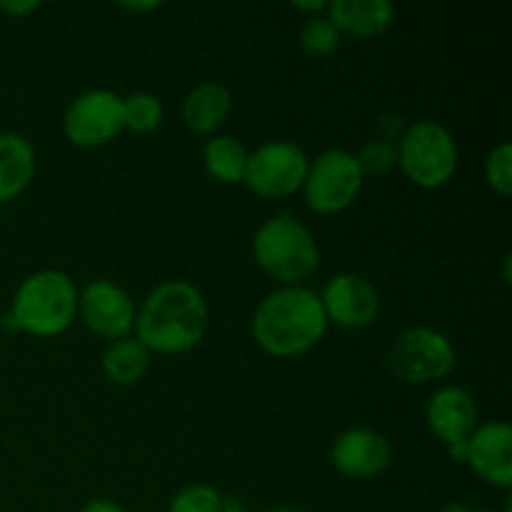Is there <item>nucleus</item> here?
I'll use <instances>...</instances> for the list:
<instances>
[{
  "instance_id": "f257e3e1",
  "label": "nucleus",
  "mask_w": 512,
  "mask_h": 512,
  "mask_svg": "<svg viewBox=\"0 0 512 512\" xmlns=\"http://www.w3.org/2000/svg\"><path fill=\"white\" fill-rule=\"evenodd\" d=\"M210 308L198 288L188 280H165L145 298L135 315V340L148 353H190L208 333Z\"/></svg>"
},
{
  "instance_id": "f03ea898",
  "label": "nucleus",
  "mask_w": 512,
  "mask_h": 512,
  "mask_svg": "<svg viewBox=\"0 0 512 512\" xmlns=\"http://www.w3.org/2000/svg\"><path fill=\"white\" fill-rule=\"evenodd\" d=\"M253 338L273 358H298L313 350L328 333L320 295L303 285L265 295L253 315Z\"/></svg>"
},
{
  "instance_id": "7ed1b4c3",
  "label": "nucleus",
  "mask_w": 512,
  "mask_h": 512,
  "mask_svg": "<svg viewBox=\"0 0 512 512\" xmlns=\"http://www.w3.org/2000/svg\"><path fill=\"white\" fill-rule=\"evenodd\" d=\"M78 293L68 273L40 270L18 285L8 315L15 330L33 338H55L73 325L78 315Z\"/></svg>"
},
{
  "instance_id": "20e7f679",
  "label": "nucleus",
  "mask_w": 512,
  "mask_h": 512,
  "mask_svg": "<svg viewBox=\"0 0 512 512\" xmlns=\"http://www.w3.org/2000/svg\"><path fill=\"white\" fill-rule=\"evenodd\" d=\"M253 258L265 275L283 288H293L318 270L320 250L313 233L283 213L260 225L253 238Z\"/></svg>"
},
{
  "instance_id": "39448f33",
  "label": "nucleus",
  "mask_w": 512,
  "mask_h": 512,
  "mask_svg": "<svg viewBox=\"0 0 512 512\" xmlns=\"http://www.w3.org/2000/svg\"><path fill=\"white\" fill-rule=\"evenodd\" d=\"M458 143L445 125L433 120L413 123L400 138L398 165L405 178L423 190H438L458 170Z\"/></svg>"
},
{
  "instance_id": "423d86ee",
  "label": "nucleus",
  "mask_w": 512,
  "mask_h": 512,
  "mask_svg": "<svg viewBox=\"0 0 512 512\" xmlns=\"http://www.w3.org/2000/svg\"><path fill=\"white\" fill-rule=\"evenodd\" d=\"M388 370L395 380L410 385H425L443 380L458 363L448 335L433 328H410L398 335L388 350Z\"/></svg>"
},
{
  "instance_id": "0eeeda50",
  "label": "nucleus",
  "mask_w": 512,
  "mask_h": 512,
  "mask_svg": "<svg viewBox=\"0 0 512 512\" xmlns=\"http://www.w3.org/2000/svg\"><path fill=\"white\" fill-rule=\"evenodd\" d=\"M365 183L358 160L348 150H325L308 165L305 205L318 215H338L355 203Z\"/></svg>"
},
{
  "instance_id": "6e6552de",
  "label": "nucleus",
  "mask_w": 512,
  "mask_h": 512,
  "mask_svg": "<svg viewBox=\"0 0 512 512\" xmlns=\"http://www.w3.org/2000/svg\"><path fill=\"white\" fill-rule=\"evenodd\" d=\"M310 158L290 140H273L248 153L243 185L260 198H290L303 190Z\"/></svg>"
},
{
  "instance_id": "1a4fd4ad",
  "label": "nucleus",
  "mask_w": 512,
  "mask_h": 512,
  "mask_svg": "<svg viewBox=\"0 0 512 512\" xmlns=\"http://www.w3.org/2000/svg\"><path fill=\"white\" fill-rule=\"evenodd\" d=\"M123 130V98L113 90H85L65 108L63 133L78 148H103Z\"/></svg>"
},
{
  "instance_id": "9d476101",
  "label": "nucleus",
  "mask_w": 512,
  "mask_h": 512,
  "mask_svg": "<svg viewBox=\"0 0 512 512\" xmlns=\"http://www.w3.org/2000/svg\"><path fill=\"white\" fill-rule=\"evenodd\" d=\"M78 315L90 333L115 343V340L130 338L138 310L128 290L115 285L113 280L100 278L78 293Z\"/></svg>"
},
{
  "instance_id": "9b49d317",
  "label": "nucleus",
  "mask_w": 512,
  "mask_h": 512,
  "mask_svg": "<svg viewBox=\"0 0 512 512\" xmlns=\"http://www.w3.org/2000/svg\"><path fill=\"white\" fill-rule=\"evenodd\" d=\"M425 420L435 438L448 448L455 463H465V445L478 428V405L468 390L445 385L435 390L425 408Z\"/></svg>"
},
{
  "instance_id": "f8f14e48",
  "label": "nucleus",
  "mask_w": 512,
  "mask_h": 512,
  "mask_svg": "<svg viewBox=\"0 0 512 512\" xmlns=\"http://www.w3.org/2000/svg\"><path fill=\"white\" fill-rule=\"evenodd\" d=\"M320 305L328 318V325L345 330H360L375 323L380 313V295L373 283L355 273H340L325 285Z\"/></svg>"
},
{
  "instance_id": "ddd939ff",
  "label": "nucleus",
  "mask_w": 512,
  "mask_h": 512,
  "mask_svg": "<svg viewBox=\"0 0 512 512\" xmlns=\"http://www.w3.org/2000/svg\"><path fill=\"white\" fill-rule=\"evenodd\" d=\"M330 460L340 475L350 480H370L385 473L393 460V445L373 428H350L335 438Z\"/></svg>"
},
{
  "instance_id": "4468645a",
  "label": "nucleus",
  "mask_w": 512,
  "mask_h": 512,
  "mask_svg": "<svg viewBox=\"0 0 512 512\" xmlns=\"http://www.w3.org/2000/svg\"><path fill=\"white\" fill-rule=\"evenodd\" d=\"M465 463L478 478L500 490L512 488V428L505 420H493L475 428L465 445Z\"/></svg>"
},
{
  "instance_id": "2eb2a0df",
  "label": "nucleus",
  "mask_w": 512,
  "mask_h": 512,
  "mask_svg": "<svg viewBox=\"0 0 512 512\" xmlns=\"http://www.w3.org/2000/svg\"><path fill=\"white\" fill-rule=\"evenodd\" d=\"M325 18L338 28V33H348L353 38L368 40L378 38L390 28L395 18V8L388 0H333L328 3Z\"/></svg>"
},
{
  "instance_id": "dca6fc26",
  "label": "nucleus",
  "mask_w": 512,
  "mask_h": 512,
  "mask_svg": "<svg viewBox=\"0 0 512 512\" xmlns=\"http://www.w3.org/2000/svg\"><path fill=\"white\" fill-rule=\"evenodd\" d=\"M233 110V95L220 83H200L183 103V123L195 135H213L228 120Z\"/></svg>"
},
{
  "instance_id": "f3484780",
  "label": "nucleus",
  "mask_w": 512,
  "mask_h": 512,
  "mask_svg": "<svg viewBox=\"0 0 512 512\" xmlns=\"http://www.w3.org/2000/svg\"><path fill=\"white\" fill-rule=\"evenodd\" d=\"M35 178V150L20 133H0V203L15 200Z\"/></svg>"
},
{
  "instance_id": "a211bd4d",
  "label": "nucleus",
  "mask_w": 512,
  "mask_h": 512,
  "mask_svg": "<svg viewBox=\"0 0 512 512\" xmlns=\"http://www.w3.org/2000/svg\"><path fill=\"white\" fill-rule=\"evenodd\" d=\"M150 368V353L143 343H138L135 338H123L115 340L108 345V350L103 353V375L105 380H110L113 385H130L140 383L145 378Z\"/></svg>"
},
{
  "instance_id": "6ab92c4d",
  "label": "nucleus",
  "mask_w": 512,
  "mask_h": 512,
  "mask_svg": "<svg viewBox=\"0 0 512 512\" xmlns=\"http://www.w3.org/2000/svg\"><path fill=\"white\" fill-rule=\"evenodd\" d=\"M203 165L218 183L238 185L245 178L248 150L233 135H213L203 148Z\"/></svg>"
},
{
  "instance_id": "aec40b11",
  "label": "nucleus",
  "mask_w": 512,
  "mask_h": 512,
  "mask_svg": "<svg viewBox=\"0 0 512 512\" xmlns=\"http://www.w3.org/2000/svg\"><path fill=\"white\" fill-rule=\"evenodd\" d=\"M123 115H125V130L133 133H153L160 128L165 118L163 103L158 95L153 93H133L123 98Z\"/></svg>"
},
{
  "instance_id": "412c9836",
  "label": "nucleus",
  "mask_w": 512,
  "mask_h": 512,
  "mask_svg": "<svg viewBox=\"0 0 512 512\" xmlns=\"http://www.w3.org/2000/svg\"><path fill=\"white\" fill-rule=\"evenodd\" d=\"M340 38L333 23L325 15H313L300 28V48L310 55V58H328L340 48Z\"/></svg>"
},
{
  "instance_id": "4be33fe9",
  "label": "nucleus",
  "mask_w": 512,
  "mask_h": 512,
  "mask_svg": "<svg viewBox=\"0 0 512 512\" xmlns=\"http://www.w3.org/2000/svg\"><path fill=\"white\" fill-rule=\"evenodd\" d=\"M220 508H223V495L213 485L195 483L170 500L168 512H220Z\"/></svg>"
},
{
  "instance_id": "5701e85b",
  "label": "nucleus",
  "mask_w": 512,
  "mask_h": 512,
  "mask_svg": "<svg viewBox=\"0 0 512 512\" xmlns=\"http://www.w3.org/2000/svg\"><path fill=\"white\" fill-rule=\"evenodd\" d=\"M485 180L503 198L512 195V145L508 140L495 145L485 158Z\"/></svg>"
},
{
  "instance_id": "b1692460",
  "label": "nucleus",
  "mask_w": 512,
  "mask_h": 512,
  "mask_svg": "<svg viewBox=\"0 0 512 512\" xmlns=\"http://www.w3.org/2000/svg\"><path fill=\"white\" fill-rule=\"evenodd\" d=\"M355 160H358L365 178H368V175L380 178V175H385L395 163H398V148L383 138L370 140V143H365L363 148H360V153L355 155Z\"/></svg>"
},
{
  "instance_id": "393cba45",
  "label": "nucleus",
  "mask_w": 512,
  "mask_h": 512,
  "mask_svg": "<svg viewBox=\"0 0 512 512\" xmlns=\"http://www.w3.org/2000/svg\"><path fill=\"white\" fill-rule=\"evenodd\" d=\"M40 8L38 0H0V13H5L8 18H25V15L35 13Z\"/></svg>"
},
{
  "instance_id": "a878e982",
  "label": "nucleus",
  "mask_w": 512,
  "mask_h": 512,
  "mask_svg": "<svg viewBox=\"0 0 512 512\" xmlns=\"http://www.w3.org/2000/svg\"><path fill=\"white\" fill-rule=\"evenodd\" d=\"M80 512H128V510H125L120 503H115V500L93 498V500H88L83 508H80Z\"/></svg>"
},
{
  "instance_id": "bb28decb",
  "label": "nucleus",
  "mask_w": 512,
  "mask_h": 512,
  "mask_svg": "<svg viewBox=\"0 0 512 512\" xmlns=\"http://www.w3.org/2000/svg\"><path fill=\"white\" fill-rule=\"evenodd\" d=\"M163 3H120V8L128 13H148V10H158Z\"/></svg>"
},
{
  "instance_id": "cd10ccee",
  "label": "nucleus",
  "mask_w": 512,
  "mask_h": 512,
  "mask_svg": "<svg viewBox=\"0 0 512 512\" xmlns=\"http://www.w3.org/2000/svg\"><path fill=\"white\" fill-rule=\"evenodd\" d=\"M295 10H305V13H320V10H328L325 0H315V3H293Z\"/></svg>"
},
{
  "instance_id": "c85d7f7f",
  "label": "nucleus",
  "mask_w": 512,
  "mask_h": 512,
  "mask_svg": "<svg viewBox=\"0 0 512 512\" xmlns=\"http://www.w3.org/2000/svg\"><path fill=\"white\" fill-rule=\"evenodd\" d=\"M220 512H248V508H245L238 498H223V508H220Z\"/></svg>"
},
{
  "instance_id": "c756f323",
  "label": "nucleus",
  "mask_w": 512,
  "mask_h": 512,
  "mask_svg": "<svg viewBox=\"0 0 512 512\" xmlns=\"http://www.w3.org/2000/svg\"><path fill=\"white\" fill-rule=\"evenodd\" d=\"M440 512H493V510H475V508H468V505H463V503H448V505H443V510Z\"/></svg>"
},
{
  "instance_id": "7c9ffc66",
  "label": "nucleus",
  "mask_w": 512,
  "mask_h": 512,
  "mask_svg": "<svg viewBox=\"0 0 512 512\" xmlns=\"http://www.w3.org/2000/svg\"><path fill=\"white\" fill-rule=\"evenodd\" d=\"M263 512H303L300 508H290V505H278V508H268Z\"/></svg>"
},
{
  "instance_id": "2f4dec72",
  "label": "nucleus",
  "mask_w": 512,
  "mask_h": 512,
  "mask_svg": "<svg viewBox=\"0 0 512 512\" xmlns=\"http://www.w3.org/2000/svg\"><path fill=\"white\" fill-rule=\"evenodd\" d=\"M505 283H510V253L505 255Z\"/></svg>"
}]
</instances>
